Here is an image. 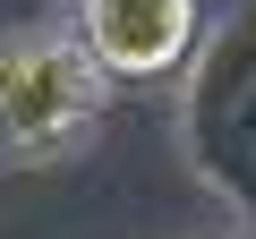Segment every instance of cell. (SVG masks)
Segmentation results:
<instances>
[{
  "instance_id": "obj_2",
  "label": "cell",
  "mask_w": 256,
  "mask_h": 239,
  "mask_svg": "<svg viewBox=\"0 0 256 239\" xmlns=\"http://www.w3.org/2000/svg\"><path fill=\"white\" fill-rule=\"evenodd\" d=\"M102 120V68L86 60L77 26L0 34V162L43 171L68 162Z\"/></svg>"
},
{
  "instance_id": "obj_1",
  "label": "cell",
  "mask_w": 256,
  "mask_h": 239,
  "mask_svg": "<svg viewBox=\"0 0 256 239\" xmlns=\"http://www.w3.org/2000/svg\"><path fill=\"white\" fill-rule=\"evenodd\" d=\"M180 154H188L196 188H214L230 205L239 239H256V0H239L188 60Z\"/></svg>"
},
{
  "instance_id": "obj_3",
  "label": "cell",
  "mask_w": 256,
  "mask_h": 239,
  "mask_svg": "<svg viewBox=\"0 0 256 239\" xmlns=\"http://www.w3.org/2000/svg\"><path fill=\"white\" fill-rule=\"evenodd\" d=\"M77 43L102 68V86L188 77V60L205 52V9L196 0H77Z\"/></svg>"
}]
</instances>
